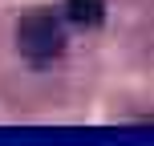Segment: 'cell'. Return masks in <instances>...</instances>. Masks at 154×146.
<instances>
[{
	"label": "cell",
	"mask_w": 154,
	"mask_h": 146,
	"mask_svg": "<svg viewBox=\"0 0 154 146\" xmlns=\"http://www.w3.org/2000/svg\"><path fill=\"white\" fill-rule=\"evenodd\" d=\"M65 16H69L73 24L93 29V24L106 20V0H65Z\"/></svg>",
	"instance_id": "7a4b0ae2"
},
{
	"label": "cell",
	"mask_w": 154,
	"mask_h": 146,
	"mask_svg": "<svg viewBox=\"0 0 154 146\" xmlns=\"http://www.w3.org/2000/svg\"><path fill=\"white\" fill-rule=\"evenodd\" d=\"M16 49H20L29 61H53L65 49V29L53 12H29L16 20Z\"/></svg>",
	"instance_id": "6da1fadb"
}]
</instances>
